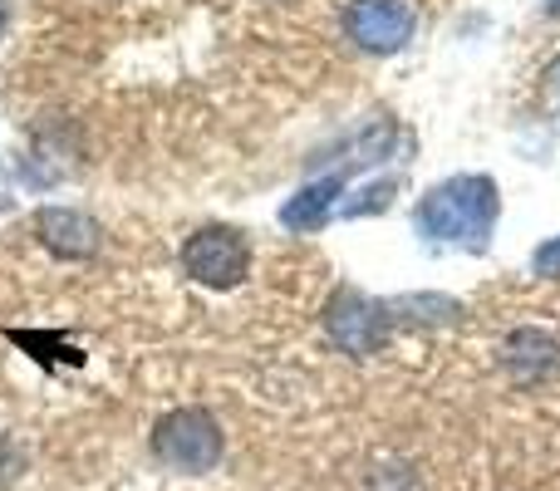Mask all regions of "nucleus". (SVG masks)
Masks as SVG:
<instances>
[{
  "instance_id": "obj_1",
  "label": "nucleus",
  "mask_w": 560,
  "mask_h": 491,
  "mask_svg": "<svg viewBox=\"0 0 560 491\" xmlns=\"http://www.w3.org/2000/svg\"><path fill=\"white\" fill-rule=\"evenodd\" d=\"M492 217H497V197L487 177H457V183L438 187L418 202V232L438 236V242H482L492 232Z\"/></svg>"
},
{
  "instance_id": "obj_2",
  "label": "nucleus",
  "mask_w": 560,
  "mask_h": 491,
  "mask_svg": "<svg viewBox=\"0 0 560 491\" xmlns=\"http://www.w3.org/2000/svg\"><path fill=\"white\" fill-rule=\"evenodd\" d=\"M158 457L177 472H212L222 457V433H217L212 413L202 408H183L158 428Z\"/></svg>"
},
{
  "instance_id": "obj_3",
  "label": "nucleus",
  "mask_w": 560,
  "mask_h": 491,
  "mask_svg": "<svg viewBox=\"0 0 560 491\" xmlns=\"http://www.w3.org/2000/svg\"><path fill=\"white\" fill-rule=\"evenodd\" d=\"M183 266L187 276H197L202 285H236V280L246 276V266H252V250L236 232H226V226H207V232H197L192 242L183 250Z\"/></svg>"
},
{
  "instance_id": "obj_4",
  "label": "nucleus",
  "mask_w": 560,
  "mask_h": 491,
  "mask_svg": "<svg viewBox=\"0 0 560 491\" xmlns=\"http://www.w3.org/2000/svg\"><path fill=\"white\" fill-rule=\"evenodd\" d=\"M345 25L364 49L394 55V49H404L408 35H413V10H408L404 0H354V5L345 10Z\"/></svg>"
},
{
  "instance_id": "obj_5",
  "label": "nucleus",
  "mask_w": 560,
  "mask_h": 491,
  "mask_svg": "<svg viewBox=\"0 0 560 491\" xmlns=\"http://www.w3.org/2000/svg\"><path fill=\"white\" fill-rule=\"evenodd\" d=\"M329 329H335V339L349 354H369V349H378V339H384V309L369 305L354 290H345V295L329 305Z\"/></svg>"
},
{
  "instance_id": "obj_6",
  "label": "nucleus",
  "mask_w": 560,
  "mask_h": 491,
  "mask_svg": "<svg viewBox=\"0 0 560 491\" xmlns=\"http://www.w3.org/2000/svg\"><path fill=\"white\" fill-rule=\"evenodd\" d=\"M39 232H45V242L59 256H89L94 250V222H84L74 212H45L39 217Z\"/></svg>"
},
{
  "instance_id": "obj_7",
  "label": "nucleus",
  "mask_w": 560,
  "mask_h": 491,
  "mask_svg": "<svg viewBox=\"0 0 560 491\" xmlns=\"http://www.w3.org/2000/svg\"><path fill=\"white\" fill-rule=\"evenodd\" d=\"M339 177H329V183H319V187H305V192L295 197V202L285 207V226H319L325 222V212H329V202H335V192H339Z\"/></svg>"
},
{
  "instance_id": "obj_8",
  "label": "nucleus",
  "mask_w": 560,
  "mask_h": 491,
  "mask_svg": "<svg viewBox=\"0 0 560 491\" xmlns=\"http://www.w3.org/2000/svg\"><path fill=\"white\" fill-rule=\"evenodd\" d=\"M536 270H560V242L546 246V250H536Z\"/></svg>"
},
{
  "instance_id": "obj_9",
  "label": "nucleus",
  "mask_w": 560,
  "mask_h": 491,
  "mask_svg": "<svg viewBox=\"0 0 560 491\" xmlns=\"http://www.w3.org/2000/svg\"><path fill=\"white\" fill-rule=\"evenodd\" d=\"M546 5H551V10H556V15H560V0H546Z\"/></svg>"
},
{
  "instance_id": "obj_10",
  "label": "nucleus",
  "mask_w": 560,
  "mask_h": 491,
  "mask_svg": "<svg viewBox=\"0 0 560 491\" xmlns=\"http://www.w3.org/2000/svg\"><path fill=\"white\" fill-rule=\"evenodd\" d=\"M0 20H5V10H0Z\"/></svg>"
}]
</instances>
